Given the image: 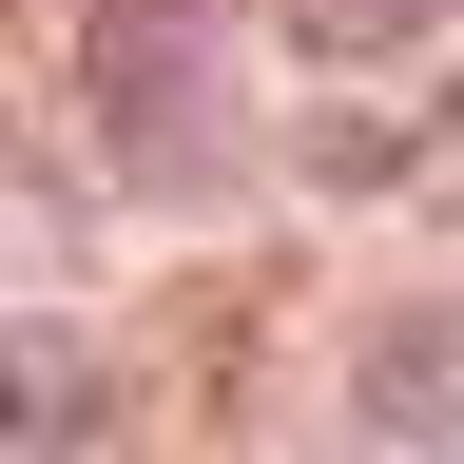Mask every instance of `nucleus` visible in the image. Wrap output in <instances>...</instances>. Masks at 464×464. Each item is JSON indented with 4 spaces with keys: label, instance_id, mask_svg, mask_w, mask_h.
Masks as SVG:
<instances>
[{
    "label": "nucleus",
    "instance_id": "obj_1",
    "mask_svg": "<svg viewBox=\"0 0 464 464\" xmlns=\"http://www.w3.org/2000/svg\"><path fill=\"white\" fill-rule=\"evenodd\" d=\"M368 426H406V445L464 426V310H406V329L368 348Z\"/></svg>",
    "mask_w": 464,
    "mask_h": 464
},
{
    "label": "nucleus",
    "instance_id": "obj_3",
    "mask_svg": "<svg viewBox=\"0 0 464 464\" xmlns=\"http://www.w3.org/2000/svg\"><path fill=\"white\" fill-rule=\"evenodd\" d=\"M78 406H97V368H78L58 329H20V464H58V426H78Z\"/></svg>",
    "mask_w": 464,
    "mask_h": 464
},
{
    "label": "nucleus",
    "instance_id": "obj_2",
    "mask_svg": "<svg viewBox=\"0 0 464 464\" xmlns=\"http://www.w3.org/2000/svg\"><path fill=\"white\" fill-rule=\"evenodd\" d=\"M426 20H445V0H290V39H310V58H406Z\"/></svg>",
    "mask_w": 464,
    "mask_h": 464
}]
</instances>
